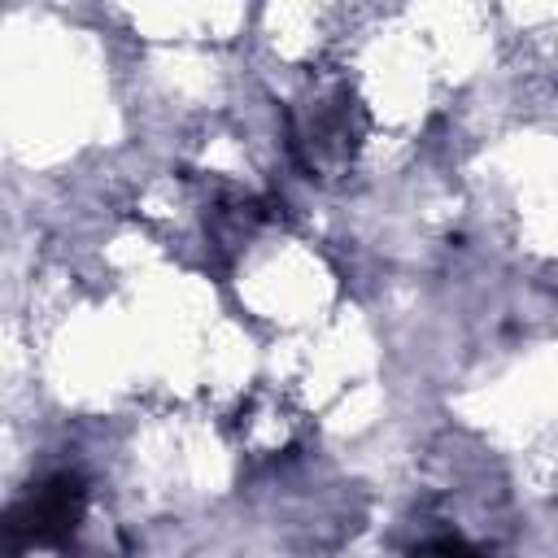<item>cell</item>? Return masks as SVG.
I'll use <instances>...</instances> for the list:
<instances>
[{
    "label": "cell",
    "instance_id": "cell-2",
    "mask_svg": "<svg viewBox=\"0 0 558 558\" xmlns=\"http://www.w3.org/2000/svg\"><path fill=\"white\" fill-rule=\"evenodd\" d=\"M83 510H87V488L74 480V475H52L44 480L39 488H31L13 514H9V532L13 541L22 545H65L78 523H83Z\"/></svg>",
    "mask_w": 558,
    "mask_h": 558
},
{
    "label": "cell",
    "instance_id": "cell-3",
    "mask_svg": "<svg viewBox=\"0 0 558 558\" xmlns=\"http://www.w3.org/2000/svg\"><path fill=\"white\" fill-rule=\"evenodd\" d=\"M292 432H296V414H292L288 401L275 397V392H253V397L240 405V414H235V436H240L248 449H257V453L283 449V445L292 440Z\"/></svg>",
    "mask_w": 558,
    "mask_h": 558
},
{
    "label": "cell",
    "instance_id": "cell-1",
    "mask_svg": "<svg viewBox=\"0 0 558 558\" xmlns=\"http://www.w3.org/2000/svg\"><path fill=\"white\" fill-rule=\"evenodd\" d=\"M288 135L314 179H340L366 140V113L344 78H314L288 113Z\"/></svg>",
    "mask_w": 558,
    "mask_h": 558
}]
</instances>
